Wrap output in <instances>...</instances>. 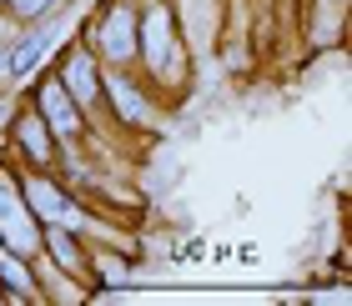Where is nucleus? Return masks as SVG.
Segmentation results:
<instances>
[{"label": "nucleus", "instance_id": "nucleus-9", "mask_svg": "<svg viewBox=\"0 0 352 306\" xmlns=\"http://www.w3.org/2000/svg\"><path fill=\"white\" fill-rule=\"evenodd\" d=\"M56 36H60V25H51V21H45L41 30H30V36L6 56V71H10L15 80H30V71H41V60H45V51H51Z\"/></svg>", "mask_w": 352, "mask_h": 306}, {"label": "nucleus", "instance_id": "nucleus-11", "mask_svg": "<svg viewBox=\"0 0 352 306\" xmlns=\"http://www.w3.org/2000/svg\"><path fill=\"white\" fill-rule=\"evenodd\" d=\"M0 281L10 286V296H36V292H41L36 276L25 271V256H15L6 241H0Z\"/></svg>", "mask_w": 352, "mask_h": 306}, {"label": "nucleus", "instance_id": "nucleus-2", "mask_svg": "<svg viewBox=\"0 0 352 306\" xmlns=\"http://www.w3.org/2000/svg\"><path fill=\"white\" fill-rule=\"evenodd\" d=\"M0 241L25 261H36V251H41V226L25 206V191L15 186V176L6 166H0Z\"/></svg>", "mask_w": 352, "mask_h": 306}, {"label": "nucleus", "instance_id": "nucleus-6", "mask_svg": "<svg viewBox=\"0 0 352 306\" xmlns=\"http://www.w3.org/2000/svg\"><path fill=\"white\" fill-rule=\"evenodd\" d=\"M41 116H45V126H51V136L56 141H76L81 136V106L66 95V86H60L56 75H45L41 80Z\"/></svg>", "mask_w": 352, "mask_h": 306}, {"label": "nucleus", "instance_id": "nucleus-7", "mask_svg": "<svg viewBox=\"0 0 352 306\" xmlns=\"http://www.w3.org/2000/svg\"><path fill=\"white\" fill-rule=\"evenodd\" d=\"M15 151L36 171H45L56 161V136H51V126H45L41 110H21V116H15Z\"/></svg>", "mask_w": 352, "mask_h": 306}, {"label": "nucleus", "instance_id": "nucleus-13", "mask_svg": "<svg viewBox=\"0 0 352 306\" xmlns=\"http://www.w3.org/2000/svg\"><path fill=\"white\" fill-rule=\"evenodd\" d=\"M0 296H6V286H0Z\"/></svg>", "mask_w": 352, "mask_h": 306}, {"label": "nucleus", "instance_id": "nucleus-8", "mask_svg": "<svg viewBox=\"0 0 352 306\" xmlns=\"http://www.w3.org/2000/svg\"><path fill=\"white\" fill-rule=\"evenodd\" d=\"M21 191H25V206H30V216H36L41 226H51V221H66L71 196L60 191V181H51V176H36V171H30Z\"/></svg>", "mask_w": 352, "mask_h": 306}, {"label": "nucleus", "instance_id": "nucleus-4", "mask_svg": "<svg viewBox=\"0 0 352 306\" xmlns=\"http://www.w3.org/2000/svg\"><path fill=\"white\" fill-rule=\"evenodd\" d=\"M101 95H111L116 121H126V126H151V101H146V91L131 80V71H126V66H106Z\"/></svg>", "mask_w": 352, "mask_h": 306}, {"label": "nucleus", "instance_id": "nucleus-3", "mask_svg": "<svg viewBox=\"0 0 352 306\" xmlns=\"http://www.w3.org/2000/svg\"><path fill=\"white\" fill-rule=\"evenodd\" d=\"M96 45H101L106 66H131L136 60V15H131L126 0H116L106 10V21L96 25Z\"/></svg>", "mask_w": 352, "mask_h": 306}, {"label": "nucleus", "instance_id": "nucleus-12", "mask_svg": "<svg viewBox=\"0 0 352 306\" xmlns=\"http://www.w3.org/2000/svg\"><path fill=\"white\" fill-rule=\"evenodd\" d=\"M0 71H6V56H0Z\"/></svg>", "mask_w": 352, "mask_h": 306}, {"label": "nucleus", "instance_id": "nucleus-5", "mask_svg": "<svg viewBox=\"0 0 352 306\" xmlns=\"http://www.w3.org/2000/svg\"><path fill=\"white\" fill-rule=\"evenodd\" d=\"M60 86H66V95L76 106H101V66H96L91 60V51H81V45H76V51H66V60H60Z\"/></svg>", "mask_w": 352, "mask_h": 306}, {"label": "nucleus", "instance_id": "nucleus-10", "mask_svg": "<svg viewBox=\"0 0 352 306\" xmlns=\"http://www.w3.org/2000/svg\"><path fill=\"white\" fill-rule=\"evenodd\" d=\"M41 246L56 256V266H60V271H86V251H81V241L71 236V226L51 221V226L41 231Z\"/></svg>", "mask_w": 352, "mask_h": 306}, {"label": "nucleus", "instance_id": "nucleus-1", "mask_svg": "<svg viewBox=\"0 0 352 306\" xmlns=\"http://www.w3.org/2000/svg\"><path fill=\"white\" fill-rule=\"evenodd\" d=\"M136 56L146 60V75L151 80H171L182 71V45H176V21H171V5H146L136 15Z\"/></svg>", "mask_w": 352, "mask_h": 306}]
</instances>
